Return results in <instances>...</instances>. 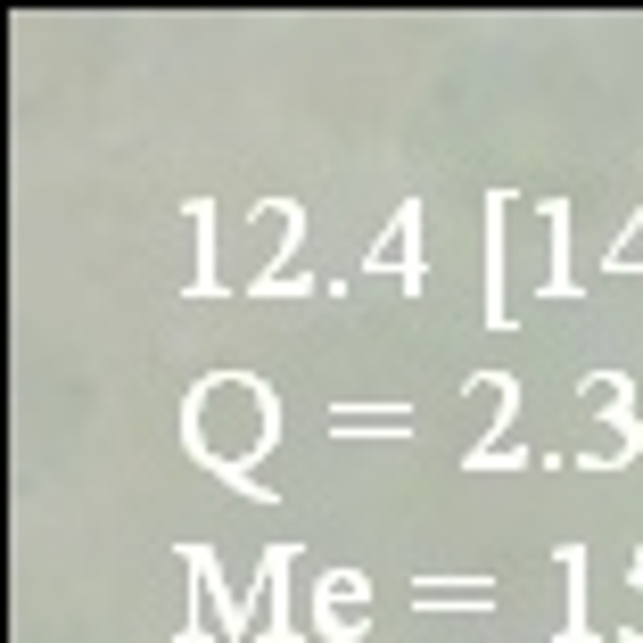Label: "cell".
I'll use <instances>...</instances> for the list:
<instances>
[{"label":"cell","instance_id":"obj_1","mask_svg":"<svg viewBox=\"0 0 643 643\" xmlns=\"http://www.w3.org/2000/svg\"><path fill=\"white\" fill-rule=\"evenodd\" d=\"M412 232H421V215L405 206V215H396V239H388V248L372 256V265H405V281H421V272H412Z\"/></svg>","mask_w":643,"mask_h":643}]
</instances>
